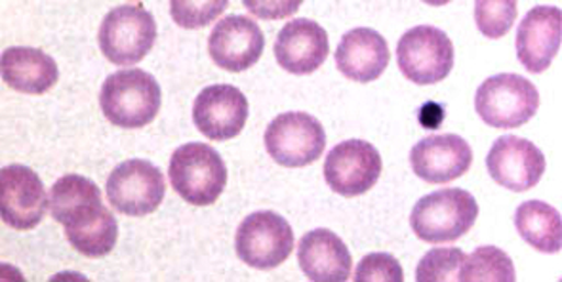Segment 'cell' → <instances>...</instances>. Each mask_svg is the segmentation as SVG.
Listing matches in <instances>:
<instances>
[{"label":"cell","instance_id":"obj_1","mask_svg":"<svg viewBox=\"0 0 562 282\" xmlns=\"http://www.w3.org/2000/svg\"><path fill=\"white\" fill-rule=\"evenodd\" d=\"M52 217L66 227V237L77 252L101 258L113 252L119 224L101 201V191L90 178L61 176L50 191Z\"/></svg>","mask_w":562,"mask_h":282},{"label":"cell","instance_id":"obj_2","mask_svg":"<svg viewBox=\"0 0 562 282\" xmlns=\"http://www.w3.org/2000/svg\"><path fill=\"white\" fill-rule=\"evenodd\" d=\"M162 92L157 79L142 69H124L103 82L100 105L109 123L119 128H144L159 115Z\"/></svg>","mask_w":562,"mask_h":282},{"label":"cell","instance_id":"obj_3","mask_svg":"<svg viewBox=\"0 0 562 282\" xmlns=\"http://www.w3.org/2000/svg\"><path fill=\"white\" fill-rule=\"evenodd\" d=\"M479 216L475 196L465 189H439L419 199L411 214L412 232L426 242H452L471 232Z\"/></svg>","mask_w":562,"mask_h":282},{"label":"cell","instance_id":"obj_4","mask_svg":"<svg viewBox=\"0 0 562 282\" xmlns=\"http://www.w3.org/2000/svg\"><path fill=\"white\" fill-rule=\"evenodd\" d=\"M176 193L193 206L216 203L227 185V167L220 153L206 144L191 142L173 151L168 168Z\"/></svg>","mask_w":562,"mask_h":282},{"label":"cell","instance_id":"obj_5","mask_svg":"<svg viewBox=\"0 0 562 282\" xmlns=\"http://www.w3.org/2000/svg\"><path fill=\"white\" fill-rule=\"evenodd\" d=\"M475 109L492 128H519L538 113L540 92L520 75L499 72L479 87Z\"/></svg>","mask_w":562,"mask_h":282},{"label":"cell","instance_id":"obj_6","mask_svg":"<svg viewBox=\"0 0 562 282\" xmlns=\"http://www.w3.org/2000/svg\"><path fill=\"white\" fill-rule=\"evenodd\" d=\"M157 41V22L142 4H123L109 12L101 22L100 50L115 66H136L153 50Z\"/></svg>","mask_w":562,"mask_h":282},{"label":"cell","instance_id":"obj_7","mask_svg":"<svg viewBox=\"0 0 562 282\" xmlns=\"http://www.w3.org/2000/svg\"><path fill=\"white\" fill-rule=\"evenodd\" d=\"M325 147V128L310 113L289 111L274 116L267 126V153L281 167H310L321 159Z\"/></svg>","mask_w":562,"mask_h":282},{"label":"cell","instance_id":"obj_8","mask_svg":"<svg viewBox=\"0 0 562 282\" xmlns=\"http://www.w3.org/2000/svg\"><path fill=\"white\" fill-rule=\"evenodd\" d=\"M397 59L406 79L419 87H429L447 79L452 71L454 44L445 31L418 25L401 36Z\"/></svg>","mask_w":562,"mask_h":282},{"label":"cell","instance_id":"obj_9","mask_svg":"<svg viewBox=\"0 0 562 282\" xmlns=\"http://www.w3.org/2000/svg\"><path fill=\"white\" fill-rule=\"evenodd\" d=\"M237 256L254 269H274L289 260L294 248V232L277 212H254L243 219L235 235Z\"/></svg>","mask_w":562,"mask_h":282},{"label":"cell","instance_id":"obj_10","mask_svg":"<svg viewBox=\"0 0 562 282\" xmlns=\"http://www.w3.org/2000/svg\"><path fill=\"white\" fill-rule=\"evenodd\" d=\"M105 189L115 211L124 216H147L157 211L165 199V176L149 160H124L109 176Z\"/></svg>","mask_w":562,"mask_h":282},{"label":"cell","instance_id":"obj_11","mask_svg":"<svg viewBox=\"0 0 562 282\" xmlns=\"http://www.w3.org/2000/svg\"><path fill=\"white\" fill-rule=\"evenodd\" d=\"M382 168V157L374 145L364 139H347L328 153L325 180L338 195H364L380 180Z\"/></svg>","mask_w":562,"mask_h":282},{"label":"cell","instance_id":"obj_12","mask_svg":"<svg viewBox=\"0 0 562 282\" xmlns=\"http://www.w3.org/2000/svg\"><path fill=\"white\" fill-rule=\"evenodd\" d=\"M43 180L35 170L10 165L0 170V216L18 232H31L43 222L46 204Z\"/></svg>","mask_w":562,"mask_h":282},{"label":"cell","instance_id":"obj_13","mask_svg":"<svg viewBox=\"0 0 562 282\" xmlns=\"http://www.w3.org/2000/svg\"><path fill=\"white\" fill-rule=\"evenodd\" d=\"M486 168L497 185L525 193L536 188L546 172L543 153L528 139L519 136H502L492 145L486 157Z\"/></svg>","mask_w":562,"mask_h":282},{"label":"cell","instance_id":"obj_14","mask_svg":"<svg viewBox=\"0 0 562 282\" xmlns=\"http://www.w3.org/2000/svg\"><path fill=\"white\" fill-rule=\"evenodd\" d=\"M248 121V100L232 84H214L196 95L193 123L212 142L237 138Z\"/></svg>","mask_w":562,"mask_h":282},{"label":"cell","instance_id":"obj_15","mask_svg":"<svg viewBox=\"0 0 562 282\" xmlns=\"http://www.w3.org/2000/svg\"><path fill=\"white\" fill-rule=\"evenodd\" d=\"M266 36L246 15H227L209 38L210 58L225 71L243 72L260 61Z\"/></svg>","mask_w":562,"mask_h":282},{"label":"cell","instance_id":"obj_16","mask_svg":"<svg viewBox=\"0 0 562 282\" xmlns=\"http://www.w3.org/2000/svg\"><path fill=\"white\" fill-rule=\"evenodd\" d=\"M412 170L427 183L458 180L473 165L471 145L458 134L429 136L412 147Z\"/></svg>","mask_w":562,"mask_h":282},{"label":"cell","instance_id":"obj_17","mask_svg":"<svg viewBox=\"0 0 562 282\" xmlns=\"http://www.w3.org/2000/svg\"><path fill=\"white\" fill-rule=\"evenodd\" d=\"M561 8L533 7L517 31V58L527 71L543 72L561 50Z\"/></svg>","mask_w":562,"mask_h":282},{"label":"cell","instance_id":"obj_18","mask_svg":"<svg viewBox=\"0 0 562 282\" xmlns=\"http://www.w3.org/2000/svg\"><path fill=\"white\" fill-rule=\"evenodd\" d=\"M330 41L323 25L302 18L286 23L274 41V58L284 71L310 75L325 64Z\"/></svg>","mask_w":562,"mask_h":282},{"label":"cell","instance_id":"obj_19","mask_svg":"<svg viewBox=\"0 0 562 282\" xmlns=\"http://www.w3.org/2000/svg\"><path fill=\"white\" fill-rule=\"evenodd\" d=\"M297 263L313 282H346L353 258L346 242L330 229L305 233L297 247Z\"/></svg>","mask_w":562,"mask_h":282},{"label":"cell","instance_id":"obj_20","mask_svg":"<svg viewBox=\"0 0 562 282\" xmlns=\"http://www.w3.org/2000/svg\"><path fill=\"white\" fill-rule=\"evenodd\" d=\"M390 46L378 31L359 27L339 41L336 66L355 82H372L390 66Z\"/></svg>","mask_w":562,"mask_h":282},{"label":"cell","instance_id":"obj_21","mask_svg":"<svg viewBox=\"0 0 562 282\" xmlns=\"http://www.w3.org/2000/svg\"><path fill=\"white\" fill-rule=\"evenodd\" d=\"M2 80L15 92L43 95L58 82V64L46 52L27 46H12L0 58Z\"/></svg>","mask_w":562,"mask_h":282},{"label":"cell","instance_id":"obj_22","mask_svg":"<svg viewBox=\"0 0 562 282\" xmlns=\"http://www.w3.org/2000/svg\"><path fill=\"white\" fill-rule=\"evenodd\" d=\"M515 227L530 247L543 253L561 252V212L541 201H528L515 212Z\"/></svg>","mask_w":562,"mask_h":282},{"label":"cell","instance_id":"obj_23","mask_svg":"<svg viewBox=\"0 0 562 282\" xmlns=\"http://www.w3.org/2000/svg\"><path fill=\"white\" fill-rule=\"evenodd\" d=\"M458 281L462 282H515L513 260L496 247L476 248L463 260Z\"/></svg>","mask_w":562,"mask_h":282},{"label":"cell","instance_id":"obj_24","mask_svg":"<svg viewBox=\"0 0 562 282\" xmlns=\"http://www.w3.org/2000/svg\"><path fill=\"white\" fill-rule=\"evenodd\" d=\"M519 8L515 0H476L475 22L481 35L502 38L512 31Z\"/></svg>","mask_w":562,"mask_h":282},{"label":"cell","instance_id":"obj_25","mask_svg":"<svg viewBox=\"0 0 562 282\" xmlns=\"http://www.w3.org/2000/svg\"><path fill=\"white\" fill-rule=\"evenodd\" d=\"M465 253L460 248H432L416 269L418 282L458 281Z\"/></svg>","mask_w":562,"mask_h":282},{"label":"cell","instance_id":"obj_26","mask_svg":"<svg viewBox=\"0 0 562 282\" xmlns=\"http://www.w3.org/2000/svg\"><path fill=\"white\" fill-rule=\"evenodd\" d=\"M227 0H212V2H189V0H172L170 14L173 22L183 30H201L224 14Z\"/></svg>","mask_w":562,"mask_h":282},{"label":"cell","instance_id":"obj_27","mask_svg":"<svg viewBox=\"0 0 562 282\" xmlns=\"http://www.w3.org/2000/svg\"><path fill=\"white\" fill-rule=\"evenodd\" d=\"M403 268L395 256L385 252L368 253L362 258L355 281L357 282H403Z\"/></svg>","mask_w":562,"mask_h":282},{"label":"cell","instance_id":"obj_28","mask_svg":"<svg viewBox=\"0 0 562 282\" xmlns=\"http://www.w3.org/2000/svg\"><path fill=\"white\" fill-rule=\"evenodd\" d=\"M243 4H245L252 14L258 15V18H263V20H282V18H290L294 12H297L303 2L302 0H290V2H282V0H277V2L245 0Z\"/></svg>","mask_w":562,"mask_h":282},{"label":"cell","instance_id":"obj_29","mask_svg":"<svg viewBox=\"0 0 562 282\" xmlns=\"http://www.w3.org/2000/svg\"><path fill=\"white\" fill-rule=\"evenodd\" d=\"M445 121V108L440 103H426L419 109V123L424 124V128L437 131Z\"/></svg>","mask_w":562,"mask_h":282}]
</instances>
